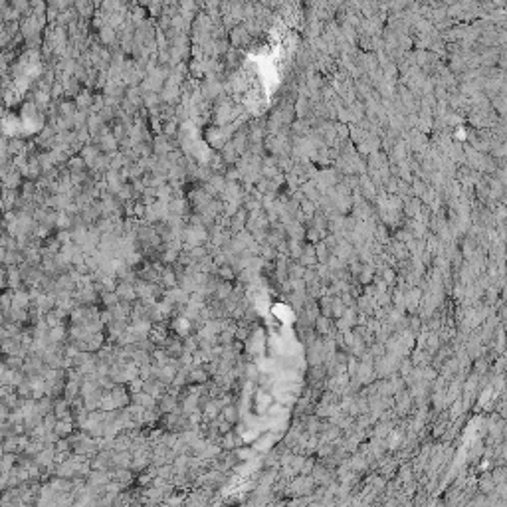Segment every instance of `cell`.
Instances as JSON below:
<instances>
[{"mask_svg": "<svg viewBox=\"0 0 507 507\" xmlns=\"http://www.w3.org/2000/svg\"><path fill=\"white\" fill-rule=\"evenodd\" d=\"M4 279H6V290L16 291L24 288V279H22V273H20L18 266L4 268Z\"/></svg>", "mask_w": 507, "mask_h": 507, "instance_id": "1", "label": "cell"}, {"mask_svg": "<svg viewBox=\"0 0 507 507\" xmlns=\"http://www.w3.org/2000/svg\"><path fill=\"white\" fill-rule=\"evenodd\" d=\"M22 182H24V177L20 175V171H16V168L12 166V168L6 173V177L0 181V186H2L4 190H20Z\"/></svg>", "mask_w": 507, "mask_h": 507, "instance_id": "2", "label": "cell"}, {"mask_svg": "<svg viewBox=\"0 0 507 507\" xmlns=\"http://www.w3.org/2000/svg\"><path fill=\"white\" fill-rule=\"evenodd\" d=\"M22 153H26V141L22 139V137H10L8 139V157L10 159H14V157H18Z\"/></svg>", "mask_w": 507, "mask_h": 507, "instance_id": "3", "label": "cell"}, {"mask_svg": "<svg viewBox=\"0 0 507 507\" xmlns=\"http://www.w3.org/2000/svg\"><path fill=\"white\" fill-rule=\"evenodd\" d=\"M54 434L58 436V438H66V436L72 434V418L58 420L54 426Z\"/></svg>", "mask_w": 507, "mask_h": 507, "instance_id": "4", "label": "cell"}, {"mask_svg": "<svg viewBox=\"0 0 507 507\" xmlns=\"http://www.w3.org/2000/svg\"><path fill=\"white\" fill-rule=\"evenodd\" d=\"M133 402L139 404V406H153V399H151V395H147V392H137V395L133 397Z\"/></svg>", "mask_w": 507, "mask_h": 507, "instance_id": "5", "label": "cell"}, {"mask_svg": "<svg viewBox=\"0 0 507 507\" xmlns=\"http://www.w3.org/2000/svg\"><path fill=\"white\" fill-rule=\"evenodd\" d=\"M0 196H2V186H0Z\"/></svg>", "mask_w": 507, "mask_h": 507, "instance_id": "6", "label": "cell"}]
</instances>
